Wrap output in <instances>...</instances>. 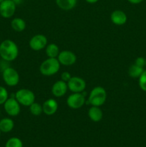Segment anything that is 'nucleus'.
Wrapping results in <instances>:
<instances>
[{
    "instance_id": "1",
    "label": "nucleus",
    "mask_w": 146,
    "mask_h": 147,
    "mask_svg": "<svg viewBox=\"0 0 146 147\" xmlns=\"http://www.w3.org/2000/svg\"><path fill=\"white\" fill-rule=\"evenodd\" d=\"M18 46L12 40L7 39L0 44V56L3 60L7 62L14 61L18 57Z\"/></svg>"
},
{
    "instance_id": "2",
    "label": "nucleus",
    "mask_w": 146,
    "mask_h": 147,
    "mask_svg": "<svg viewBox=\"0 0 146 147\" xmlns=\"http://www.w3.org/2000/svg\"><path fill=\"white\" fill-rule=\"evenodd\" d=\"M107 97V94L105 89L101 86H97L91 90L88 96L87 102L91 106L100 107L104 104Z\"/></svg>"
},
{
    "instance_id": "3",
    "label": "nucleus",
    "mask_w": 146,
    "mask_h": 147,
    "mask_svg": "<svg viewBox=\"0 0 146 147\" xmlns=\"http://www.w3.org/2000/svg\"><path fill=\"white\" fill-rule=\"evenodd\" d=\"M60 65L61 64L57 58L48 57L40 65V71L41 74L44 76H52L58 73Z\"/></svg>"
},
{
    "instance_id": "4",
    "label": "nucleus",
    "mask_w": 146,
    "mask_h": 147,
    "mask_svg": "<svg viewBox=\"0 0 146 147\" xmlns=\"http://www.w3.org/2000/svg\"><path fill=\"white\" fill-rule=\"evenodd\" d=\"M20 105L24 106H29L35 100V95L29 89L21 88L17 90L14 96Z\"/></svg>"
},
{
    "instance_id": "5",
    "label": "nucleus",
    "mask_w": 146,
    "mask_h": 147,
    "mask_svg": "<svg viewBox=\"0 0 146 147\" xmlns=\"http://www.w3.org/2000/svg\"><path fill=\"white\" fill-rule=\"evenodd\" d=\"M2 78L4 83L10 87L16 86L19 82V75L18 72L11 67H7L3 70Z\"/></svg>"
},
{
    "instance_id": "6",
    "label": "nucleus",
    "mask_w": 146,
    "mask_h": 147,
    "mask_svg": "<svg viewBox=\"0 0 146 147\" xmlns=\"http://www.w3.org/2000/svg\"><path fill=\"white\" fill-rule=\"evenodd\" d=\"M85 103V96L83 93H73L67 99V104L70 109H79Z\"/></svg>"
},
{
    "instance_id": "7",
    "label": "nucleus",
    "mask_w": 146,
    "mask_h": 147,
    "mask_svg": "<svg viewBox=\"0 0 146 147\" xmlns=\"http://www.w3.org/2000/svg\"><path fill=\"white\" fill-rule=\"evenodd\" d=\"M4 108L6 113L10 116H18L21 111V105L15 97L9 98L4 103Z\"/></svg>"
},
{
    "instance_id": "8",
    "label": "nucleus",
    "mask_w": 146,
    "mask_h": 147,
    "mask_svg": "<svg viewBox=\"0 0 146 147\" xmlns=\"http://www.w3.org/2000/svg\"><path fill=\"white\" fill-rule=\"evenodd\" d=\"M68 89L72 93H83L86 88V82L83 78L74 76L67 82Z\"/></svg>"
},
{
    "instance_id": "9",
    "label": "nucleus",
    "mask_w": 146,
    "mask_h": 147,
    "mask_svg": "<svg viewBox=\"0 0 146 147\" xmlns=\"http://www.w3.org/2000/svg\"><path fill=\"white\" fill-rule=\"evenodd\" d=\"M17 5L11 0H3L0 3V15L6 19L13 17Z\"/></svg>"
},
{
    "instance_id": "10",
    "label": "nucleus",
    "mask_w": 146,
    "mask_h": 147,
    "mask_svg": "<svg viewBox=\"0 0 146 147\" xmlns=\"http://www.w3.org/2000/svg\"><path fill=\"white\" fill-rule=\"evenodd\" d=\"M29 45L30 48L34 51H40L47 45V38L44 34H36L30 39Z\"/></svg>"
},
{
    "instance_id": "11",
    "label": "nucleus",
    "mask_w": 146,
    "mask_h": 147,
    "mask_svg": "<svg viewBox=\"0 0 146 147\" xmlns=\"http://www.w3.org/2000/svg\"><path fill=\"white\" fill-rule=\"evenodd\" d=\"M60 63L64 66H70L74 65L77 61V56L70 50H62L57 57Z\"/></svg>"
},
{
    "instance_id": "12",
    "label": "nucleus",
    "mask_w": 146,
    "mask_h": 147,
    "mask_svg": "<svg viewBox=\"0 0 146 147\" xmlns=\"http://www.w3.org/2000/svg\"><path fill=\"white\" fill-rule=\"evenodd\" d=\"M68 90L67 83L63 80H60L53 84L52 87V93L56 98H60L64 96Z\"/></svg>"
},
{
    "instance_id": "13",
    "label": "nucleus",
    "mask_w": 146,
    "mask_h": 147,
    "mask_svg": "<svg viewBox=\"0 0 146 147\" xmlns=\"http://www.w3.org/2000/svg\"><path fill=\"white\" fill-rule=\"evenodd\" d=\"M43 113L47 116H52L58 110V103L54 98L46 100L42 104Z\"/></svg>"
},
{
    "instance_id": "14",
    "label": "nucleus",
    "mask_w": 146,
    "mask_h": 147,
    "mask_svg": "<svg viewBox=\"0 0 146 147\" xmlns=\"http://www.w3.org/2000/svg\"><path fill=\"white\" fill-rule=\"evenodd\" d=\"M110 20L115 25L121 26L126 23L127 20V15L122 10H115L110 14Z\"/></svg>"
},
{
    "instance_id": "15",
    "label": "nucleus",
    "mask_w": 146,
    "mask_h": 147,
    "mask_svg": "<svg viewBox=\"0 0 146 147\" xmlns=\"http://www.w3.org/2000/svg\"><path fill=\"white\" fill-rule=\"evenodd\" d=\"M88 117L93 122H99L102 119L103 113L102 109L99 106H92L87 112Z\"/></svg>"
},
{
    "instance_id": "16",
    "label": "nucleus",
    "mask_w": 146,
    "mask_h": 147,
    "mask_svg": "<svg viewBox=\"0 0 146 147\" xmlns=\"http://www.w3.org/2000/svg\"><path fill=\"white\" fill-rule=\"evenodd\" d=\"M14 127V122L9 118H4L0 120V130L3 133L11 131Z\"/></svg>"
},
{
    "instance_id": "17",
    "label": "nucleus",
    "mask_w": 146,
    "mask_h": 147,
    "mask_svg": "<svg viewBox=\"0 0 146 147\" xmlns=\"http://www.w3.org/2000/svg\"><path fill=\"white\" fill-rule=\"evenodd\" d=\"M77 0H56V4L59 8L64 11H70L77 5Z\"/></svg>"
},
{
    "instance_id": "18",
    "label": "nucleus",
    "mask_w": 146,
    "mask_h": 147,
    "mask_svg": "<svg viewBox=\"0 0 146 147\" xmlns=\"http://www.w3.org/2000/svg\"><path fill=\"white\" fill-rule=\"evenodd\" d=\"M11 27L15 32H21L24 31L25 30L26 27H27V24H26L25 21L23 19L16 17V18L13 19L11 20Z\"/></svg>"
},
{
    "instance_id": "19",
    "label": "nucleus",
    "mask_w": 146,
    "mask_h": 147,
    "mask_svg": "<svg viewBox=\"0 0 146 147\" xmlns=\"http://www.w3.org/2000/svg\"><path fill=\"white\" fill-rule=\"evenodd\" d=\"M45 52L47 57L50 58H57L60 53L59 47L54 43L47 44L45 47Z\"/></svg>"
},
{
    "instance_id": "20",
    "label": "nucleus",
    "mask_w": 146,
    "mask_h": 147,
    "mask_svg": "<svg viewBox=\"0 0 146 147\" xmlns=\"http://www.w3.org/2000/svg\"><path fill=\"white\" fill-rule=\"evenodd\" d=\"M144 71L143 67H139L136 65L135 64H133L129 67L128 69V75L130 77L133 78H137L141 76L142 73Z\"/></svg>"
},
{
    "instance_id": "21",
    "label": "nucleus",
    "mask_w": 146,
    "mask_h": 147,
    "mask_svg": "<svg viewBox=\"0 0 146 147\" xmlns=\"http://www.w3.org/2000/svg\"><path fill=\"white\" fill-rule=\"evenodd\" d=\"M29 111L33 116H40L42 113H43V109H42V105L38 103H36L35 101L30 105L29 106Z\"/></svg>"
},
{
    "instance_id": "22",
    "label": "nucleus",
    "mask_w": 146,
    "mask_h": 147,
    "mask_svg": "<svg viewBox=\"0 0 146 147\" xmlns=\"http://www.w3.org/2000/svg\"><path fill=\"white\" fill-rule=\"evenodd\" d=\"M5 147H23V143L19 138L11 137L7 140Z\"/></svg>"
},
{
    "instance_id": "23",
    "label": "nucleus",
    "mask_w": 146,
    "mask_h": 147,
    "mask_svg": "<svg viewBox=\"0 0 146 147\" xmlns=\"http://www.w3.org/2000/svg\"><path fill=\"white\" fill-rule=\"evenodd\" d=\"M8 98L9 93L7 90L3 86H0V105H4Z\"/></svg>"
},
{
    "instance_id": "24",
    "label": "nucleus",
    "mask_w": 146,
    "mask_h": 147,
    "mask_svg": "<svg viewBox=\"0 0 146 147\" xmlns=\"http://www.w3.org/2000/svg\"><path fill=\"white\" fill-rule=\"evenodd\" d=\"M139 86L142 90L146 92V70H144L139 77Z\"/></svg>"
},
{
    "instance_id": "25",
    "label": "nucleus",
    "mask_w": 146,
    "mask_h": 147,
    "mask_svg": "<svg viewBox=\"0 0 146 147\" xmlns=\"http://www.w3.org/2000/svg\"><path fill=\"white\" fill-rule=\"evenodd\" d=\"M145 63H146V60L143 57H137V58L135 60V64L136 65L141 67H144L145 66Z\"/></svg>"
},
{
    "instance_id": "26",
    "label": "nucleus",
    "mask_w": 146,
    "mask_h": 147,
    "mask_svg": "<svg viewBox=\"0 0 146 147\" xmlns=\"http://www.w3.org/2000/svg\"><path fill=\"white\" fill-rule=\"evenodd\" d=\"M72 77V76H71V74L67 71L63 72V73L61 74V80H63V81L66 82V83H67V82L70 80V78H71Z\"/></svg>"
},
{
    "instance_id": "27",
    "label": "nucleus",
    "mask_w": 146,
    "mask_h": 147,
    "mask_svg": "<svg viewBox=\"0 0 146 147\" xmlns=\"http://www.w3.org/2000/svg\"><path fill=\"white\" fill-rule=\"evenodd\" d=\"M127 1H128L130 3H131V4H140V3H141L143 0H127Z\"/></svg>"
},
{
    "instance_id": "28",
    "label": "nucleus",
    "mask_w": 146,
    "mask_h": 147,
    "mask_svg": "<svg viewBox=\"0 0 146 147\" xmlns=\"http://www.w3.org/2000/svg\"><path fill=\"white\" fill-rule=\"evenodd\" d=\"M11 1H12L16 5H19V4H21V3H22L23 0H11Z\"/></svg>"
},
{
    "instance_id": "29",
    "label": "nucleus",
    "mask_w": 146,
    "mask_h": 147,
    "mask_svg": "<svg viewBox=\"0 0 146 147\" xmlns=\"http://www.w3.org/2000/svg\"><path fill=\"white\" fill-rule=\"evenodd\" d=\"M85 1L89 4H94V3L97 2L99 0H85Z\"/></svg>"
},
{
    "instance_id": "30",
    "label": "nucleus",
    "mask_w": 146,
    "mask_h": 147,
    "mask_svg": "<svg viewBox=\"0 0 146 147\" xmlns=\"http://www.w3.org/2000/svg\"><path fill=\"white\" fill-rule=\"evenodd\" d=\"M1 130H0V136H1Z\"/></svg>"
},
{
    "instance_id": "31",
    "label": "nucleus",
    "mask_w": 146,
    "mask_h": 147,
    "mask_svg": "<svg viewBox=\"0 0 146 147\" xmlns=\"http://www.w3.org/2000/svg\"><path fill=\"white\" fill-rule=\"evenodd\" d=\"M2 1H3V0H0V3H1Z\"/></svg>"
},
{
    "instance_id": "32",
    "label": "nucleus",
    "mask_w": 146,
    "mask_h": 147,
    "mask_svg": "<svg viewBox=\"0 0 146 147\" xmlns=\"http://www.w3.org/2000/svg\"><path fill=\"white\" fill-rule=\"evenodd\" d=\"M145 67H146V63H145Z\"/></svg>"
}]
</instances>
